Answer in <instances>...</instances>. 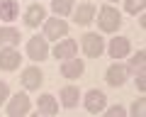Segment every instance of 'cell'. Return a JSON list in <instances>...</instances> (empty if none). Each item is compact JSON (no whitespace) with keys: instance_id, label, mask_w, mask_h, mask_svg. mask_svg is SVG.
<instances>
[{"instance_id":"e0dca14e","label":"cell","mask_w":146,"mask_h":117,"mask_svg":"<svg viewBox=\"0 0 146 117\" xmlns=\"http://www.w3.org/2000/svg\"><path fill=\"white\" fill-rule=\"evenodd\" d=\"M39 112H44V115H56L58 112V105H56V98L54 95H42L39 98Z\"/></svg>"},{"instance_id":"8992f818","label":"cell","mask_w":146,"mask_h":117,"mask_svg":"<svg viewBox=\"0 0 146 117\" xmlns=\"http://www.w3.org/2000/svg\"><path fill=\"white\" fill-rule=\"evenodd\" d=\"M105 105H107V98H105L102 90H90L88 95H85V110L93 112V115H98V112L105 110Z\"/></svg>"},{"instance_id":"44dd1931","label":"cell","mask_w":146,"mask_h":117,"mask_svg":"<svg viewBox=\"0 0 146 117\" xmlns=\"http://www.w3.org/2000/svg\"><path fill=\"white\" fill-rule=\"evenodd\" d=\"M144 58H146V54H144V51H136V56H134V58H129V68H131V71H136V68L144 71Z\"/></svg>"},{"instance_id":"2e32d148","label":"cell","mask_w":146,"mask_h":117,"mask_svg":"<svg viewBox=\"0 0 146 117\" xmlns=\"http://www.w3.org/2000/svg\"><path fill=\"white\" fill-rule=\"evenodd\" d=\"M42 20H46L44 17V7L42 5H32L29 10L25 12V25L27 27H39V22Z\"/></svg>"},{"instance_id":"ba28073f","label":"cell","mask_w":146,"mask_h":117,"mask_svg":"<svg viewBox=\"0 0 146 117\" xmlns=\"http://www.w3.org/2000/svg\"><path fill=\"white\" fill-rule=\"evenodd\" d=\"M20 54L15 51V49H3L0 51V68L3 71H15L17 66H20Z\"/></svg>"},{"instance_id":"5bb4252c","label":"cell","mask_w":146,"mask_h":117,"mask_svg":"<svg viewBox=\"0 0 146 117\" xmlns=\"http://www.w3.org/2000/svg\"><path fill=\"white\" fill-rule=\"evenodd\" d=\"M129 54V39L127 37H117L110 42V56L112 58H124Z\"/></svg>"},{"instance_id":"9a60e30c","label":"cell","mask_w":146,"mask_h":117,"mask_svg":"<svg viewBox=\"0 0 146 117\" xmlns=\"http://www.w3.org/2000/svg\"><path fill=\"white\" fill-rule=\"evenodd\" d=\"M78 100H80V90L76 88V85H66V88L61 90L63 107H76V105H78Z\"/></svg>"},{"instance_id":"603a6c76","label":"cell","mask_w":146,"mask_h":117,"mask_svg":"<svg viewBox=\"0 0 146 117\" xmlns=\"http://www.w3.org/2000/svg\"><path fill=\"white\" fill-rule=\"evenodd\" d=\"M107 115H110V117H124V107H122V105H115V107H110V110H107Z\"/></svg>"},{"instance_id":"5b68a950","label":"cell","mask_w":146,"mask_h":117,"mask_svg":"<svg viewBox=\"0 0 146 117\" xmlns=\"http://www.w3.org/2000/svg\"><path fill=\"white\" fill-rule=\"evenodd\" d=\"M44 34H46V39L66 37L68 34V25L63 20H58V17H51V20H46V25H44Z\"/></svg>"},{"instance_id":"7c38bea8","label":"cell","mask_w":146,"mask_h":117,"mask_svg":"<svg viewBox=\"0 0 146 117\" xmlns=\"http://www.w3.org/2000/svg\"><path fill=\"white\" fill-rule=\"evenodd\" d=\"M17 15H20L17 0H0V20L12 22V20H17Z\"/></svg>"},{"instance_id":"277c9868","label":"cell","mask_w":146,"mask_h":117,"mask_svg":"<svg viewBox=\"0 0 146 117\" xmlns=\"http://www.w3.org/2000/svg\"><path fill=\"white\" fill-rule=\"evenodd\" d=\"M27 54H29V58H34V61H42V58H46V54H49L46 39H42V37H32L29 42H27Z\"/></svg>"},{"instance_id":"7402d4cb","label":"cell","mask_w":146,"mask_h":117,"mask_svg":"<svg viewBox=\"0 0 146 117\" xmlns=\"http://www.w3.org/2000/svg\"><path fill=\"white\" fill-rule=\"evenodd\" d=\"M144 110H146V100H144V98H141L139 102H134V107H131V112L141 117V115H144Z\"/></svg>"},{"instance_id":"cb8c5ba5","label":"cell","mask_w":146,"mask_h":117,"mask_svg":"<svg viewBox=\"0 0 146 117\" xmlns=\"http://www.w3.org/2000/svg\"><path fill=\"white\" fill-rule=\"evenodd\" d=\"M7 98H10V90H7V83H3V80H0V105H3V102H5Z\"/></svg>"},{"instance_id":"d4e9b609","label":"cell","mask_w":146,"mask_h":117,"mask_svg":"<svg viewBox=\"0 0 146 117\" xmlns=\"http://www.w3.org/2000/svg\"><path fill=\"white\" fill-rule=\"evenodd\" d=\"M146 76H144V71H139V78H136V85H139V90H144V88H146Z\"/></svg>"},{"instance_id":"7a4b0ae2","label":"cell","mask_w":146,"mask_h":117,"mask_svg":"<svg viewBox=\"0 0 146 117\" xmlns=\"http://www.w3.org/2000/svg\"><path fill=\"white\" fill-rule=\"evenodd\" d=\"M80 44H83V51L88 54V56H100V54H102V49H105L102 37H98L95 32H88L83 39H80Z\"/></svg>"},{"instance_id":"ac0fdd59","label":"cell","mask_w":146,"mask_h":117,"mask_svg":"<svg viewBox=\"0 0 146 117\" xmlns=\"http://www.w3.org/2000/svg\"><path fill=\"white\" fill-rule=\"evenodd\" d=\"M93 15H95V7L90 5V3H85V5H80L78 12H76V22H78V25H88V22H93Z\"/></svg>"},{"instance_id":"6da1fadb","label":"cell","mask_w":146,"mask_h":117,"mask_svg":"<svg viewBox=\"0 0 146 117\" xmlns=\"http://www.w3.org/2000/svg\"><path fill=\"white\" fill-rule=\"evenodd\" d=\"M98 25H100L102 32H117L119 25H122V15L115 10V7L105 5L102 10H100V15H98Z\"/></svg>"},{"instance_id":"d6986e66","label":"cell","mask_w":146,"mask_h":117,"mask_svg":"<svg viewBox=\"0 0 146 117\" xmlns=\"http://www.w3.org/2000/svg\"><path fill=\"white\" fill-rule=\"evenodd\" d=\"M51 10L56 12V15H71L73 10V0H51Z\"/></svg>"},{"instance_id":"4fadbf2b","label":"cell","mask_w":146,"mask_h":117,"mask_svg":"<svg viewBox=\"0 0 146 117\" xmlns=\"http://www.w3.org/2000/svg\"><path fill=\"white\" fill-rule=\"evenodd\" d=\"M105 80H107L110 85H115V88H117V85H122V83L127 80V68H124V66H119V64H112V66L107 68Z\"/></svg>"},{"instance_id":"ffe728a7","label":"cell","mask_w":146,"mask_h":117,"mask_svg":"<svg viewBox=\"0 0 146 117\" xmlns=\"http://www.w3.org/2000/svg\"><path fill=\"white\" fill-rule=\"evenodd\" d=\"M144 5H146V0H127V3H124L127 12H131V15L141 12V10H144Z\"/></svg>"},{"instance_id":"30bf717a","label":"cell","mask_w":146,"mask_h":117,"mask_svg":"<svg viewBox=\"0 0 146 117\" xmlns=\"http://www.w3.org/2000/svg\"><path fill=\"white\" fill-rule=\"evenodd\" d=\"M20 32H17L15 27H3L0 29V49H12L20 44Z\"/></svg>"},{"instance_id":"3957f363","label":"cell","mask_w":146,"mask_h":117,"mask_svg":"<svg viewBox=\"0 0 146 117\" xmlns=\"http://www.w3.org/2000/svg\"><path fill=\"white\" fill-rule=\"evenodd\" d=\"M29 112V98L25 95V93H17V95H12L10 105H7V115L10 117H22Z\"/></svg>"},{"instance_id":"52a82bcc","label":"cell","mask_w":146,"mask_h":117,"mask_svg":"<svg viewBox=\"0 0 146 117\" xmlns=\"http://www.w3.org/2000/svg\"><path fill=\"white\" fill-rule=\"evenodd\" d=\"M42 80H44V76H42V71L39 68H25V73H22V85H25L27 90H36L39 85H42Z\"/></svg>"},{"instance_id":"9c48e42d","label":"cell","mask_w":146,"mask_h":117,"mask_svg":"<svg viewBox=\"0 0 146 117\" xmlns=\"http://www.w3.org/2000/svg\"><path fill=\"white\" fill-rule=\"evenodd\" d=\"M61 73H63V78H78V76L83 73V61L76 58V56L66 58L61 64Z\"/></svg>"},{"instance_id":"8fae6325","label":"cell","mask_w":146,"mask_h":117,"mask_svg":"<svg viewBox=\"0 0 146 117\" xmlns=\"http://www.w3.org/2000/svg\"><path fill=\"white\" fill-rule=\"evenodd\" d=\"M76 51H78V44L73 42V39H63V42H58V44H56V49H54V56L66 61V58L76 56Z\"/></svg>"}]
</instances>
